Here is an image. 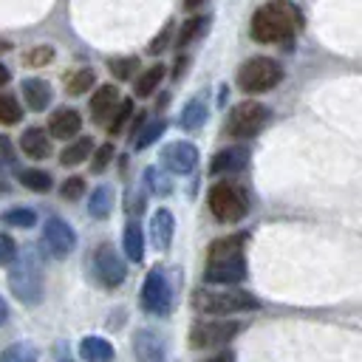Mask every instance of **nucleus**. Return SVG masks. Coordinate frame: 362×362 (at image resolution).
Wrapping results in <instances>:
<instances>
[{
  "label": "nucleus",
  "instance_id": "f257e3e1",
  "mask_svg": "<svg viewBox=\"0 0 362 362\" xmlns=\"http://www.w3.org/2000/svg\"><path fill=\"white\" fill-rule=\"evenodd\" d=\"M303 28V11L288 0L263 3L249 23L252 40L257 42H286Z\"/></svg>",
  "mask_w": 362,
  "mask_h": 362
},
{
  "label": "nucleus",
  "instance_id": "f03ea898",
  "mask_svg": "<svg viewBox=\"0 0 362 362\" xmlns=\"http://www.w3.org/2000/svg\"><path fill=\"white\" fill-rule=\"evenodd\" d=\"M243 243L246 235H226L209 243L206 252V269H204V280L215 283V286H235L243 283L246 277V260H243Z\"/></svg>",
  "mask_w": 362,
  "mask_h": 362
},
{
  "label": "nucleus",
  "instance_id": "7ed1b4c3",
  "mask_svg": "<svg viewBox=\"0 0 362 362\" xmlns=\"http://www.w3.org/2000/svg\"><path fill=\"white\" fill-rule=\"evenodd\" d=\"M8 288L23 305H37L45 294V280H42V266L34 252H23V257L11 260L8 269Z\"/></svg>",
  "mask_w": 362,
  "mask_h": 362
},
{
  "label": "nucleus",
  "instance_id": "20e7f679",
  "mask_svg": "<svg viewBox=\"0 0 362 362\" xmlns=\"http://www.w3.org/2000/svg\"><path fill=\"white\" fill-rule=\"evenodd\" d=\"M206 206H209V212H212L215 221H221V223H238L249 212V195L235 181H218V184L209 187Z\"/></svg>",
  "mask_w": 362,
  "mask_h": 362
},
{
  "label": "nucleus",
  "instance_id": "39448f33",
  "mask_svg": "<svg viewBox=\"0 0 362 362\" xmlns=\"http://www.w3.org/2000/svg\"><path fill=\"white\" fill-rule=\"evenodd\" d=\"M192 305H195V311L215 314V317H226V314H240V311H255V308H260L257 297L249 294V291H240V288H218V291L201 288V291L192 297Z\"/></svg>",
  "mask_w": 362,
  "mask_h": 362
},
{
  "label": "nucleus",
  "instance_id": "423d86ee",
  "mask_svg": "<svg viewBox=\"0 0 362 362\" xmlns=\"http://www.w3.org/2000/svg\"><path fill=\"white\" fill-rule=\"evenodd\" d=\"M283 82V65L272 57H252L238 71V85L246 93H266Z\"/></svg>",
  "mask_w": 362,
  "mask_h": 362
},
{
  "label": "nucleus",
  "instance_id": "0eeeda50",
  "mask_svg": "<svg viewBox=\"0 0 362 362\" xmlns=\"http://www.w3.org/2000/svg\"><path fill=\"white\" fill-rule=\"evenodd\" d=\"M266 122H269V107L260 105V102H255V99H246V102H238L229 110L226 133L235 136V139H252L255 133L263 130Z\"/></svg>",
  "mask_w": 362,
  "mask_h": 362
},
{
  "label": "nucleus",
  "instance_id": "6e6552de",
  "mask_svg": "<svg viewBox=\"0 0 362 362\" xmlns=\"http://www.w3.org/2000/svg\"><path fill=\"white\" fill-rule=\"evenodd\" d=\"M141 305H144V311H150L156 317H167L173 311V286L161 266L147 272L144 286H141Z\"/></svg>",
  "mask_w": 362,
  "mask_h": 362
},
{
  "label": "nucleus",
  "instance_id": "1a4fd4ad",
  "mask_svg": "<svg viewBox=\"0 0 362 362\" xmlns=\"http://www.w3.org/2000/svg\"><path fill=\"white\" fill-rule=\"evenodd\" d=\"M238 334H240L238 320H204L189 328V345L192 348H215V345H226Z\"/></svg>",
  "mask_w": 362,
  "mask_h": 362
},
{
  "label": "nucleus",
  "instance_id": "9d476101",
  "mask_svg": "<svg viewBox=\"0 0 362 362\" xmlns=\"http://www.w3.org/2000/svg\"><path fill=\"white\" fill-rule=\"evenodd\" d=\"M93 277L105 286V288H116L124 283L127 277V263L124 257L110 246V243H102L96 252H93Z\"/></svg>",
  "mask_w": 362,
  "mask_h": 362
},
{
  "label": "nucleus",
  "instance_id": "9b49d317",
  "mask_svg": "<svg viewBox=\"0 0 362 362\" xmlns=\"http://www.w3.org/2000/svg\"><path fill=\"white\" fill-rule=\"evenodd\" d=\"M42 246H45L57 260L68 257V255L76 249V232H74V226H71L68 221L57 218V215L45 218V226H42Z\"/></svg>",
  "mask_w": 362,
  "mask_h": 362
},
{
  "label": "nucleus",
  "instance_id": "f8f14e48",
  "mask_svg": "<svg viewBox=\"0 0 362 362\" xmlns=\"http://www.w3.org/2000/svg\"><path fill=\"white\" fill-rule=\"evenodd\" d=\"M161 164H164V170H170L175 175H187L198 164V147L189 141H170L161 150Z\"/></svg>",
  "mask_w": 362,
  "mask_h": 362
},
{
  "label": "nucleus",
  "instance_id": "ddd939ff",
  "mask_svg": "<svg viewBox=\"0 0 362 362\" xmlns=\"http://www.w3.org/2000/svg\"><path fill=\"white\" fill-rule=\"evenodd\" d=\"M79 130H82V116L74 107H57L48 116V136L51 139L71 141L74 136H79Z\"/></svg>",
  "mask_w": 362,
  "mask_h": 362
},
{
  "label": "nucleus",
  "instance_id": "4468645a",
  "mask_svg": "<svg viewBox=\"0 0 362 362\" xmlns=\"http://www.w3.org/2000/svg\"><path fill=\"white\" fill-rule=\"evenodd\" d=\"M246 158H249V150L235 144V147H226V150H218L212 156V164H209V173L212 175H232V173H240L246 167Z\"/></svg>",
  "mask_w": 362,
  "mask_h": 362
},
{
  "label": "nucleus",
  "instance_id": "2eb2a0df",
  "mask_svg": "<svg viewBox=\"0 0 362 362\" xmlns=\"http://www.w3.org/2000/svg\"><path fill=\"white\" fill-rule=\"evenodd\" d=\"M173 235H175V218H173V212L164 209V206L156 209L153 218H150V240H153V246H156L158 252L170 249Z\"/></svg>",
  "mask_w": 362,
  "mask_h": 362
},
{
  "label": "nucleus",
  "instance_id": "dca6fc26",
  "mask_svg": "<svg viewBox=\"0 0 362 362\" xmlns=\"http://www.w3.org/2000/svg\"><path fill=\"white\" fill-rule=\"evenodd\" d=\"M133 354L136 362H167L164 356V345L158 342V337L150 328H139L133 337Z\"/></svg>",
  "mask_w": 362,
  "mask_h": 362
},
{
  "label": "nucleus",
  "instance_id": "f3484780",
  "mask_svg": "<svg viewBox=\"0 0 362 362\" xmlns=\"http://www.w3.org/2000/svg\"><path fill=\"white\" fill-rule=\"evenodd\" d=\"M23 99H25V105L31 107V110H45L48 105H51V99H54V90H51V85L45 82V79H40V76H28V79H23Z\"/></svg>",
  "mask_w": 362,
  "mask_h": 362
},
{
  "label": "nucleus",
  "instance_id": "a211bd4d",
  "mask_svg": "<svg viewBox=\"0 0 362 362\" xmlns=\"http://www.w3.org/2000/svg\"><path fill=\"white\" fill-rule=\"evenodd\" d=\"M119 88L116 85H99L93 93H90V116H93V122H105L110 113H113V107L119 105Z\"/></svg>",
  "mask_w": 362,
  "mask_h": 362
},
{
  "label": "nucleus",
  "instance_id": "6ab92c4d",
  "mask_svg": "<svg viewBox=\"0 0 362 362\" xmlns=\"http://www.w3.org/2000/svg\"><path fill=\"white\" fill-rule=\"evenodd\" d=\"M20 150L28 156V158H48L51 156V136L42 130V127H25L23 136H20Z\"/></svg>",
  "mask_w": 362,
  "mask_h": 362
},
{
  "label": "nucleus",
  "instance_id": "aec40b11",
  "mask_svg": "<svg viewBox=\"0 0 362 362\" xmlns=\"http://www.w3.org/2000/svg\"><path fill=\"white\" fill-rule=\"evenodd\" d=\"M79 356H82V362H113L116 351H113V345H110L105 337L90 334V337H82V342H79Z\"/></svg>",
  "mask_w": 362,
  "mask_h": 362
},
{
  "label": "nucleus",
  "instance_id": "412c9836",
  "mask_svg": "<svg viewBox=\"0 0 362 362\" xmlns=\"http://www.w3.org/2000/svg\"><path fill=\"white\" fill-rule=\"evenodd\" d=\"M90 153H93V139H90V136H74V139L65 144V150L59 153V164H62V167H76V164L88 161Z\"/></svg>",
  "mask_w": 362,
  "mask_h": 362
},
{
  "label": "nucleus",
  "instance_id": "4be33fe9",
  "mask_svg": "<svg viewBox=\"0 0 362 362\" xmlns=\"http://www.w3.org/2000/svg\"><path fill=\"white\" fill-rule=\"evenodd\" d=\"M113 189L107 184H99L96 189H90V198H88V215L96 218V221H105L110 212H113Z\"/></svg>",
  "mask_w": 362,
  "mask_h": 362
},
{
  "label": "nucleus",
  "instance_id": "5701e85b",
  "mask_svg": "<svg viewBox=\"0 0 362 362\" xmlns=\"http://www.w3.org/2000/svg\"><path fill=\"white\" fill-rule=\"evenodd\" d=\"M161 79H164V65L161 62H156V65H150V68H144L139 76H136V85H133V93L139 96V99H147V96H153L156 90H158V85H161Z\"/></svg>",
  "mask_w": 362,
  "mask_h": 362
},
{
  "label": "nucleus",
  "instance_id": "b1692460",
  "mask_svg": "<svg viewBox=\"0 0 362 362\" xmlns=\"http://www.w3.org/2000/svg\"><path fill=\"white\" fill-rule=\"evenodd\" d=\"M206 102H204V96H195V99H189L187 105H184V110H181V116H178V127L181 130H198L204 122H206Z\"/></svg>",
  "mask_w": 362,
  "mask_h": 362
},
{
  "label": "nucleus",
  "instance_id": "393cba45",
  "mask_svg": "<svg viewBox=\"0 0 362 362\" xmlns=\"http://www.w3.org/2000/svg\"><path fill=\"white\" fill-rule=\"evenodd\" d=\"M93 85H96V71L93 68H74L71 74H65V88L74 96L88 93Z\"/></svg>",
  "mask_w": 362,
  "mask_h": 362
},
{
  "label": "nucleus",
  "instance_id": "a878e982",
  "mask_svg": "<svg viewBox=\"0 0 362 362\" xmlns=\"http://www.w3.org/2000/svg\"><path fill=\"white\" fill-rule=\"evenodd\" d=\"M17 178L23 181V187L25 189H31V192H48L51 187H54V178H51V173H45V170H37V167H25V170H17Z\"/></svg>",
  "mask_w": 362,
  "mask_h": 362
},
{
  "label": "nucleus",
  "instance_id": "bb28decb",
  "mask_svg": "<svg viewBox=\"0 0 362 362\" xmlns=\"http://www.w3.org/2000/svg\"><path fill=\"white\" fill-rule=\"evenodd\" d=\"M124 255L133 263H139L144 257V232H141V226L136 221H130L124 226Z\"/></svg>",
  "mask_w": 362,
  "mask_h": 362
},
{
  "label": "nucleus",
  "instance_id": "cd10ccee",
  "mask_svg": "<svg viewBox=\"0 0 362 362\" xmlns=\"http://www.w3.org/2000/svg\"><path fill=\"white\" fill-rule=\"evenodd\" d=\"M164 130H167V119H164V116L153 119L150 124H141V127H139V133H136V136H133V141H130V144H133V150H147V147H150V144H153Z\"/></svg>",
  "mask_w": 362,
  "mask_h": 362
},
{
  "label": "nucleus",
  "instance_id": "c85d7f7f",
  "mask_svg": "<svg viewBox=\"0 0 362 362\" xmlns=\"http://www.w3.org/2000/svg\"><path fill=\"white\" fill-rule=\"evenodd\" d=\"M0 221L6 226H17V229H31L37 223V212L31 206H14V209H6L0 215Z\"/></svg>",
  "mask_w": 362,
  "mask_h": 362
},
{
  "label": "nucleus",
  "instance_id": "c756f323",
  "mask_svg": "<svg viewBox=\"0 0 362 362\" xmlns=\"http://www.w3.org/2000/svg\"><path fill=\"white\" fill-rule=\"evenodd\" d=\"M37 348L31 342H14L6 351H0V362H37Z\"/></svg>",
  "mask_w": 362,
  "mask_h": 362
},
{
  "label": "nucleus",
  "instance_id": "7c9ffc66",
  "mask_svg": "<svg viewBox=\"0 0 362 362\" xmlns=\"http://www.w3.org/2000/svg\"><path fill=\"white\" fill-rule=\"evenodd\" d=\"M206 23H209L206 17H189L187 23H181V28H178V34H175V45H178V48H187V45L206 28Z\"/></svg>",
  "mask_w": 362,
  "mask_h": 362
},
{
  "label": "nucleus",
  "instance_id": "2f4dec72",
  "mask_svg": "<svg viewBox=\"0 0 362 362\" xmlns=\"http://www.w3.org/2000/svg\"><path fill=\"white\" fill-rule=\"evenodd\" d=\"M130 113H133V99H119V105H116V107H113V113H110L107 133H110V136H119V133H122V127L127 124Z\"/></svg>",
  "mask_w": 362,
  "mask_h": 362
},
{
  "label": "nucleus",
  "instance_id": "473e14b6",
  "mask_svg": "<svg viewBox=\"0 0 362 362\" xmlns=\"http://www.w3.org/2000/svg\"><path fill=\"white\" fill-rule=\"evenodd\" d=\"M23 119V107L14 93H0V124H17Z\"/></svg>",
  "mask_w": 362,
  "mask_h": 362
},
{
  "label": "nucleus",
  "instance_id": "72a5a7b5",
  "mask_svg": "<svg viewBox=\"0 0 362 362\" xmlns=\"http://www.w3.org/2000/svg\"><path fill=\"white\" fill-rule=\"evenodd\" d=\"M136 68H139V57H116V59L107 62V71H110L119 82L133 79V76H136Z\"/></svg>",
  "mask_w": 362,
  "mask_h": 362
},
{
  "label": "nucleus",
  "instance_id": "f704fd0d",
  "mask_svg": "<svg viewBox=\"0 0 362 362\" xmlns=\"http://www.w3.org/2000/svg\"><path fill=\"white\" fill-rule=\"evenodd\" d=\"M113 156H116V150H113V141H105V144H99V147H93V153H90V173H105L107 170V164L113 161Z\"/></svg>",
  "mask_w": 362,
  "mask_h": 362
},
{
  "label": "nucleus",
  "instance_id": "c9c22d12",
  "mask_svg": "<svg viewBox=\"0 0 362 362\" xmlns=\"http://www.w3.org/2000/svg\"><path fill=\"white\" fill-rule=\"evenodd\" d=\"M144 181H147V189L156 192V195H167V192L173 189L170 181H167V175L158 173L156 167H147V170H144Z\"/></svg>",
  "mask_w": 362,
  "mask_h": 362
},
{
  "label": "nucleus",
  "instance_id": "e433bc0d",
  "mask_svg": "<svg viewBox=\"0 0 362 362\" xmlns=\"http://www.w3.org/2000/svg\"><path fill=\"white\" fill-rule=\"evenodd\" d=\"M59 195H62L65 201L82 198V195H85V178H82V175H68V178L62 181V187H59Z\"/></svg>",
  "mask_w": 362,
  "mask_h": 362
},
{
  "label": "nucleus",
  "instance_id": "4c0bfd02",
  "mask_svg": "<svg viewBox=\"0 0 362 362\" xmlns=\"http://www.w3.org/2000/svg\"><path fill=\"white\" fill-rule=\"evenodd\" d=\"M23 59H25L28 65H34V68H37V65H45V62L54 59V48H51V45H34L31 51L23 54Z\"/></svg>",
  "mask_w": 362,
  "mask_h": 362
},
{
  "label": "nucleus",
  "instance_id": "58836bf2",
  "mask_svg": "<svg viewBox=\"0 0 362 362\" xmlns=\"http://www.w3.org/2000/svg\"><path fill=\"white\" fill-rule=\"evenodd\" d=\"M17 255H20V252H17L14 238H11V235H6V232H0V263H11Z\"/></svg>",
  "mask_w": 362,
  "mask_h": 362
},
{
  "label": "nucleus",
  "instance_id": "ea45409f",
  "mask_svg": "<svg viewBox=\"0 0 362 362\" xmlns=\"http://www.w3.org/2000/svg\"><path fill=\"white\" fill-rule=\"evenodd\" d=\"M170 37H173V23H167V25L161 28V34H156V37L150 40V45H147V51H150V54H161V51L167 48V42H170Z\"/></svg>",
  "mask_w": 362,
  "mask_h": 362
},
{
  "label": "nucleus",
  "instance_id": "a19ab883",
  "mask_svg": "<svg viewBox=\"0 0 362 362\" xmlns=\"http://www.w3.org/2000/svg\"><path fill=\"white\" fill-rule=\"evenodd\" d=\"M0 161L3 164H14V144L6 133H0Z\"/></svg>",
  "mask_w": 362,
  "mask_h": 362
},
{
  "label": "nucleus",
  "instance_id": "79ce46f5",
  "mask_svg": "<svg viewBox=\"0 0 362 362\" xmlns=\"http://www.w3.org/2000/svg\"><path fill=\"white\" fill-rule=\"evenodd\" d=\"M187 65H189V57H181V54H178V59H175V71H173V79H181V76L187 74Z\"/></svg>",
  "mask_w": 362,
  "mask_h": 362
},
{
  "label": "nucleus",
  "instance_id": "37998d69",
  "mask_svg": "<svg viewBox=\"0 0 362 362\" xmlns=\"http://www.w3.org/2000/svg\"><path fill=\"white\" fill-rule=\"evenodd\" d=\"M206 362H235V356H232V351H223V354H218V356H212Z\"/></svg>",
  "mask_w": 362,
  "mask_h": 362
},
{
  "label": "nucleus",
  "instance_id": "c03bdc74",
  "mask_svg": "<svg viewBox=\"0 0 362 362\" xmlns=\"http://www.w3.org/2000/svg\"><path fill=\"white\" fill-rule=\"evenodd\" d=\"M6 320H8V305H6V300L0 297V325H6Z\"/></svg>",
  "mask_w": 362,
  "mask_h": 362
},
{
  "label": "nucleus",
  "instance_id": "a18cd8bd",
  "mask_svg": "<svg viewBox=\"0 0 362 362\" xmlns=\"http://www.w3.org/2000/svg\"><path fill=\"white\" fill-rule=\"evenodd\" d=\"M8 79H11V74H8V68H6L3 62H0V88H3V85H6Z\"/></svg>",
  "mask_w": 362,
  "mask_h": 362
},
{
  "label": "nucleus",
  "instance_id": "49530a36",
  "mask_svg": "<svg viewBox=\"0 0 362 362\" xmlns=\"http://www.w3.org/2000/svg\"><path fill=\"white\" fill-rule=\"evenodd\" d=\"M201 3H204V0H184V8H187V11H195Z\"/></svg>",
  "mask_w": 362,
  "mask_h": 362
},
{
  "label": "nucleus",
  "instance_id": "de8ad7c7",
  "mask_svg": "<svg viewBox=\"0 0 362 362\" xmlns=\"http://www.w3.org/2000/svg\"><path fill=\"white\" fill-rule=\"evenodd\" d=\"M8 189H11V184H8V181H6V175L0 173V192H8Z\"/></svg>",
  "mask_w": 362,
  "mask_h": 362
},
{
  "label": "nucleus",
  "instance_id": "09e8293b",
  "mask_svg": "<svg viewBox=\"0 0 362 362\" xmlns=\"http://www.w3.org/2000/svg\"><path fill=\"white\" fill-rule=\"evenodd\" d=\"M6 48H8V42H3V40H0V51H6Z\"/></svg>",
  "mask_w": 362,
  "mask_h": 362
},
{
  "label": "nucleus",
  "instance_id": "8fccbe9b",
  "mask_svg": "<svg viewBox=\"0 0 362 362\" xmlns=\"http://www.w3.org/2000/svg\"><path fill=\"white\" fill-rule=\"evenodd\" d=\"M57 362H71V359H68V356H62V354H59V359H57Z\"/></svg>",
  "mask_w": 362,
  "mask_h": 362
}]
</instances>
